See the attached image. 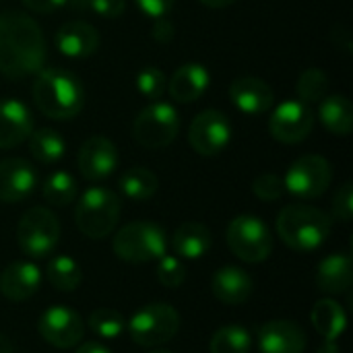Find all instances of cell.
<instances>
[{
    "label": "cell",
    "instance_id": "obj_1",
    "mask_svg": "<svg viewBox=\"0 0 353 353\" xmlns=\"http://www.w3.org/2000/svg\"><path fill=\"white\" fill-rule=\"evenodd\" d=\"M46 37L37 21L21 10L0 12V74L23 79L46 64Z\"/></svg>",
    "mask_w": 353,
    "mask_h": 353
},
{
    "label": "cell",
    "instance_id": "obj_2",
    "mask_svg": "<svg viewBox=\"0 0 353 353\" xmlns=\"http://www.w3.org/2000/svg\"><path fill=\"white\" fill-rule=\"evenodd\" d=\"M31 93L37 110L50 120H70L85 105V87L66 68H41L35 74Z\"/></svg>",
    "mask_w": 353,
    "mask_h": 353
},
{
    "label": "cell",
    "instance_id": "obj_3",
    "mask_svg": "<svg viewBox=\"0 0 353 353\" xmlns=\"http://www.w3.org/2000/svg\"><path fill=\"white\" fill-rule=\"evenodd\" d=\"M275 228L285 246L296 252H312L331 236L333 217L312 205L294 203L279 211Z\"/></svg>",
    "mask_w": 353,
    "mask_h": 353
},
{
    "label": "cell",
    "instance_id": "obj_4",
    "mask_svg": "<svg viewBox=\"0 0 353 353\" xmlns=\"http://www.w3.org/2000/svg\"><path fill=\"white\" fill-rule=\"evenodd\" d=\"M122 203L116 192L103 186H93L81 194L74 207V223L79 232L91 240L110 236L120 219Z\"/></svg>",
    "mask_w": 353,
    "mask_h": 353
},
{
    "label": "cell",
    "instance_id": "obj_5",
    "mask_svg": "<svg viewBox=\"0 0 353 353\" xmlns=\"http://www.w3.org/2000/svg\"><path fill=\"white\" fill-rule=\"evenodd\" d=\"M112 248L120 261L132 265L153 263L168 252V236L153 221H132L116 232Z\"/></svg>",
    "mask_w": 353,
    "mask_h": 353
},
{
    "label": "cell",
    "instance_id": "obj_6",
    "mask_svg": "<svg viewBox=\"0 0 353 353\" xmlns=\"http://www.w3.org/2000/svg\"><path fill=\"white\" fill-rule=\"evenodd\" d=\"M180 331V314L165 302L143 306L128 321L130 339L141 347H159L176 337Z\"/></svg>",
    "mask_w": 353,
    "mask_h": 353
},
{
    "label": "cell",
    "instance_id": "obj_7",
    "mask_svg": "<svg viewBox=\"0 0 353 353\" xmlns=\"http://www.w3.org/2000/svg\"><path fill=\"white\" fill-rule=\"evenodd\" d=\"M60 242V221L46 207L27 209L17 225V244L29 259L50 256Z\"/></svg>",
    "mask_w": 353,
    "mask_h": 353
},
{
    "label": "cell",
    "instance_id": "obj_8",
    "mask_svg": "<svg viewBox=\"0 0 353 353\" xmlns=\"http://www.w3.org/2000/svg\"><path fill=\"white\" fill-rule=\"evenodd\" d=\"M180 132V116L168 101H151L132 122V137L145 149H165Z\"/></svg>",
    "mask_w": 353,
    "mask_h": 353
},
{
    "label": "cell",
    "instance_id": "obj_9",
    "mask_svg": "<svg viewBox=\"0 0 353 353\" xmlns=\"http://www.w3.org/2000/svg\"><path fill=\"white\" fill-rule=\"evenodd\" d=\"M225 240L230 250L244 263H265L273 252V236L267 223L254 215H238L230 221Z\"/></svg>",
    "mask_w": 353,
    "mask_h": 353
},
{
    "label": "cell",
    "instance_id": "obj_10",
    "mask_svg": "<svg viewBox=\"0 0 353 353\" xmlns=\"http://www.w3.org/2000/svg\"><path fill=\"white\" fill-rule=\"evenodd\" d=\"M333 180V168L323 155L298 157L283 176V188L296 199L312 201L325 194Z\"/></svg>",
    "mask_w": 353,
    "mask_h": 353
},
{
    "label": "cell",
    "instance_id": "obj_11",
    "mask_svg": "<svg viewBox=\"0 0 353 353\" xmlns=\"http://www.w3.org/2000/svg\"><path fill=\"white\" fill-rule=\"evenodd\" d=\"M232 141V122L219 110L199 112L188 126V143L203 157H215Z\"/></svg>",
    "mask_w": 353,
    "mask_h": 353
},
{
    "label": "cell",
    "instance_id": "obj_12",
    "mask_svg": "<svg viewBox=\"0 0 353 353\" xmlns=\"http://www.w3.org/2000/svg\"><path fill=\"white\" fill-rule=\"evenodd\" d=\"M316 116L308 103L300 99H288L279 103L269 118V132L275 141L285 145H298L310 137Z\"/></svg>",
    "mask_w": 353,
    "mask_h": 353
},
{
    "label": "cell",
    "instance_id": "obj_13",
    "mask_svg": "<svg viewBox=\"0 0 353 353\" xmlns=\"http://www.w3.org/2000/svg\"><path fill=\"white\" fill-rule=\"evenodd\" d=\"M37 331L46 343L58 350H70L85 337V323L72 308L64 304L50 306L37 321Z\"/></svg>",
    "mask_w": 353,
    "mask_h": 353
},
{
    "label": "cell",
    "instance_id": "obj_14",
    "mask_svg": "<svg viewBox=\"0 0 353 353\" xmlns=\"http://www.w3.org/2000/svg\"><path fill=\"white\" fill-rule=\"evenodd\" d=\"M118 147L103 134H93L83 141L77 153V165L85 180L101 182L110 178L118 168Z\"/></svg>",
    "mask_w": 353,
    "mask_h": 353
},
{
    "label": "cell",
    "instance_id": "obj_15",
    "mask_svg": "<svg viewBox=\"0 0 353 353\" xmlns=\"http://www.w3.org/2000/svg\"><path fill=\"white\" fill-rule=\"evenodd\" d=\"M37 188V172L23 157L0 161V203H21Z\"/></svg>",
    "mask_w": 353,
    "mask_h": 353
},
{
    "label": "cell",
    "instance_id": "obj_16",
    "mask_svg": "<svg viewBox=\"0 0 353 353\" xmlns=\"http://www.w3.org/2000/svg\"><path fill=\"white\" fill-rule=\"evenodd\" d=\"M256 343L261 353H304L306 331L296 321H269L259 329Z\"/></svg>",
    "mask_w": 353,
    "mask_h": 353
},
{
    "label": "cell",
    "instance_id": "obj_17",
    "mask_svg": "<svg viewBox=\"0 0 353 353\" xmlns=\"http://www.w3.org/2000/svg\"><path fill=\"white\" fill-rule=\"evenodd\" d=\"M232 103L246 116H259L271 110L275 95L267 81L259 77H240L230 85Z\"/></svg>",
    "mask_w": 353,
    "mask_h": 353
},
{
    "label": "cell",
    "instance_id": "obj_18",
    "mask_svg": "<svg viewBox=\"0 0 353 353\" xmlns=\"http://www.w3.org/2000/svg\"><path fill=\"white\" fill-rule=\"evenodd\" d=\"M33 128V116L23 101L14 97L0 99V149L19 147L29 139Z\"/></svg>",
    "mask_w": 353,
    "mask_h": 353
},
{
    "label": "cell",
    "instance_id": "obj_19",
    "mask_svg": "<svg viewBox=\"0 0 353 353\" xmlns=\"http://www.w3.org/2000/svg\"><path fill=\"white\" fill-rule=\"evenodd\" d=\"M58 52L66 58H89L99 48V33L87 21H68L54 35Z\"/></svg>",
    "mask_w": 353,
    "mask_h": 353
},
{
    "label": "cell",
    "instance_id": "obj_20",
    "mask_svg": "<svg viewBox=\"0 0 353 353\" xmlns=\"http://www.w3.org/2000/svg\"><path fill=\"white\" fill-rule=\"evenodd\" d=\"M41 285V271L31 261L10 263L0 273V294L10 302H23L37 294Z\"/></svg>",
    "mask_w": 353,
    "mask_h": 353
},
{
    "label": "cell",
    "instance_id": "obj_21",
    "mask_svg": "<svg viewBox=\"0 0 353 353\" xmlns=\"http://www.w3.org/2000/svg\"><path fill=\"white\" fill-rule=\"evenodd\" d=\"M209 70L199 62H186L168 79V93L178 103H194L209 89Z\"/></svg>",
    "mask_w": 353,
    "mask_h": 353
},
{
    "label": "cell",
    "instance_id": "obj_22",
    "mask_svg": "<svg viewBox=\"0 0 353 353\" xmlns=\"http://www.w3.org/2000/svg\"><path fill=\"white\" fill-rule=\"evenodd\" d=\"M211 290L219 302L228 306H240L250 300L254 292V281L248 271L240 267H223L213 275Z\"/></svg>",
    "mask_w": 353,
    "mask_h": 353
},
{
    "label": "cell",
    "instance_id": "obj_23",
    "mask_svg": "<svg viewBox=\"0 0 353 353\" xmlns=\"http://www.w3.org/2000/svg\"><path fill=\"white\" fill-rule=\"evenodd\" d=\"M353 283V263L347 252L325 256L316 267V285L331 296L343 294Z\"/></svg>",
    "mask_w": 353,
    "mask_h": 353
},
{
    "label": "cell",
    "instance_id": "obj_24",
    "mask_svg": "<svg viewBox=\"0 0 353 353\" xmlns=\"http://www.w3.org/2000/svg\"><path fill=\"white\" fill-rule=\"evenodd\" d=\"M211 244H213L211 230L199 221L182 223L172 236V248H174L176 256H180L184 261H199L201 256H205L209 252Z\"/></svg>",
    "mask_w": 353,
    "mask_h": 353
},
{
    "label": "cell",
    "instance_id": "obj_25",
    "mask_svg": "<svg viewBox=\"0 0 353 353\" xmlns=\"http://www.w3.org/2000/svg\"><path fill=\"white\" fill-rule=\"evenodd\" d=\"M310 319H312L314 331L325 341H337L347 327V314L343 306L333 298L319 300L310 312Z\"/></svg>",
    "mask_w": 353,
    "mask_h": 353
},
{
    "label": "cell",
    "instance_id": "obj_26",
    "mask_svg": "<svg viewBox=\"0 0 353 353\" xmlns=\"http://www.w3.org/2000/svg\"><path fill=\"white\" fill-rule=\"evenodd\" d=\"M319 116L335 137H347L353 128V105L347 95H327L319 101Z\"/></svg>",
    "mask_w": 353,
    "mask_h": 353
},
{
    "label": "cell",
    "instance_id": "obj_27",
    "mask_svg": "<svg viewBox=\"0 0 353 353\" xmlns=\"http://www.w3.org/2000/svg\"><path fill=\"white\" fill-rule=\"evenodd\" d=\"M29 153L31 157L41 163V165H54L58 163L64 153H66V143L60 137V132L52 130V128H33V132L29 134Z\"/></svg>",
    "mask_w": 353,
    "mask_h": 353
},
{
    "label": "cell",
    "instance_id": "obj_28",
    "mask_svg": "<svg viewBox=\"0 0 353 353\" xmlns=\"http://www.w3.org/2000/svg\"><path fill=\"white\" fill-rule=\"evenodd\" d=\"M122 194L130 201H149L151 196H155L157 188H159V180L155 176V172H151L149 168L143 165H134L128 168L118 182Z\"/></svg>",
    "mask_w": 353,
    "mask_h": 353
},
{
    "label": "cell",
    "instance_id": "obj_29",
    "mask_svg": "<svg viewBox=\"0 0 353 353\" xmlns=\"http://www.w3.org/2000/svg\"><path fill=\"white\" fill-rule=\"evenodd\" d=\"M48 281L52 288H56L62 294H70L74 290H79L81 281H83V271L79 267V263L66 254H58L48 263L46 269Z\"/></svg>",
    "mask_w": 353,
    "mask_h": 353
},
{
    "label": "cell",
    "instance_id": "obj_30",
    "mask_svg": "<svg viewBox=\"0 0 353 353\" xmlns=\"http://www.w3.org/2000/svg\"><path fill=\"white\" fill-rule=\"evenodd\" d=\"M209 350L211 353H250L252 337L242 325H225L213 333Z\"/></svg>",
    "mask_w": 353,
    "mask_h": 353
},
{
    "label": "cell",
    "instance_id": "obj_31",
    "mask_svg": "<svg viewBox=\"0 0 353 353\" xmlns=\"http://www.w3.org/2000/svg\"><path fill=\"white\" fill-rule=\"evenodd\" d=\"M41 194L46 203L52 207H68L77 199V182L64 170L54 172L41 184Z\"/></svg>",
    "mask_w": 353,
    "mask_h": 353
},
{
    "label": "cell",
    "instance_id": "obj_32",
    "mask_svg": "<svg viewBox=\"0 0 353 353\" xmlns=\"http://www.w3.org/2000/svg\"><path fill=\"white\" fill-rule=\"evenodd\" d=\"M329 74L321 68H306L300 77H298V83H296V93H298V99L304 101V103H316L321 101L323 97H327L329 93Z\"/></svg>",
    "mask_w": 353,
    "mask_h": 353
},
{
    "label": "cell",
    "instance_id": "obj_33",
    "mask_svg": "<svg viewBox=\"0 0 353 353\" xmlns=\"http://www.w3.org/2000/svg\"><path fill=\"white\" fill-rule=\"evenodd\" d=\"M89 329L99 337V339H118L124 329H126V321L118 310L112 308H97L89 314Z\"/></svg>",
    "mask_w": 353,
    "mask_h": 353
},
{
    "label": "cell",
    "instance_id": "obj_34",
    "mask_svg": "<svg viewBox=\"0 0 353 353\" xmlns=\"http://www.w3.org/2000/svg\"><path fill=\"white\" fill-rule=\"evenodd\" d=\"M137 91L151 101H159L168 91V77L155 66H145L137 74Z\"/></svg>",
    "mask_w": 353,
    "mask_h": 353
},
{
    "label": "cell",
    "instance_id": "obj_35",
    "mask_svg": "<svg viewBox=\"0 0 353 353\" xmlns=\"http://www.w3.org/2000/svg\"><path fill=\"white\" fill-rule=\"evenodd\" d=\"M186 265L182 263L180 256H172V254H163L159 261H157V269H155V275H157V281L168 288V290H176L180 288L184 281H186Z\"/></svg>",
    "mask_w": 353,
    "mask_h": 353
},
{
    "label": "cell",
    "instance_id": "obj_36",
    "mask_svg": "<svg viewBox=\"0 0 353 353\" xmlns=\"http://www.w3.org/2000/svg\"><path fill=\"white\" fill-rule=\"evenodd\" d=\"M68 4L81 10H91L101 19H118L126 10V0H68Z\"/></svg>",
    "mask_w": 353,
    "mask_h": 353
},
{
    "label": "cell",
    "instance_id": "obj_37",
    "mask_svg": "<svg viewBox=\"0 0 353 353\" xmlns=\"http://www.w3.org/2000/svg\"><path fill=\"white\" fill-rule=\"evenodd\" d=\"M252 192L265 201V203H273V201H279L285 192L283 188V178H279L277 174H261L254 178L252 182Z\"/></svg>",
    "mask_w": 353,
    "mask_h": 353
},
{
    "label": "cell",
    "instance_id": "obj_38",
    "mask_svg": "<svg viewBox=\"0 0 353 353\" xmlns=\"http://www.w3.org/2000/svg\"><path fill=\"white\" fill-rule=\"evenodd\" d=\"M333 215L347 223L353 217V186L352 182H345L337 188L335 196H333Z\"/></svg>",
    "mask_w": 353,
    "mask_h": 353
},
{
    "label": "cell",
    "instance_id": "obj_39",
    "mask_svg": "<svg viewBox=\"0 0 353 353\" xmlns=\"http://www.w3.org/2000/svg\"><path fill=\"white\" fill-rule=\"evenodd\" d=\"M174 2L176 0H134V4H137V8L145 14V17H149V19H163V17H168L170 14V10L174 8Z\"/></svg>",
    "mask_w": 353,
    "mask_h": 353
},
{
    "label": "cell",
    "instance_id": "obj_40",
    "mask_svg": "<svg viewBox=\"0 0 353 353\" xmlns=\"http://www.w3.org/2000/svg\"><path fill=\"white\" fill-rule=\"evenodd\" d=\"M151 35L159 43H170L174 39V23L168 17L155 19L153 21V27H151Z\"/></svg>",
    "mask_w": 353,
    "mask_h": 353
},
{
    "label": "cell",
    "instance_id": "obj_41",
    "mask_svg": "<svg viewBox=\"0 0 353 353\" xmlns=\"http://www.w3.org/2000/svg\"><path fill=\"white\" fill-rule=\"evenodd\" d=\"M21 2L29 10L41 12V14H50V12H54V10H58V8H62V6L68 4V0H21Z\"/></svg>",
    "mask_w": 353,
    "mask_h": 353
},
{
    "label": "cell",
    "instance_id": "obj_42",
    "mask_svg": "<svg viewBox=\"0 0 353 353\" xmlns=\"http://www.w3.org/2000/svg\"><path fill=\"white\" fill-rule=\"evenodd\" d=\"M74 353H112L105 345L97 343V341H87V343H81L79 350Z\"/></svg>",
    "mask_w": 353,
    "mask_h": 353
},
{
    "label": "cell",
    "instance_id": "obj_43",
    "mask_svg": "<svg viewBox=\"0 0 353 353\" xmlns=\"http://www.w3.org/2000/svg\"><path fill=\"white\" fill-rule=\"evenodd\" d=\"M201 4H205V6H209V8H228V6H232L236 0H199Z\"/></svg>",
    "mask_w": 353,
    "mask_h": 353
},
{
    "label": "cell",
    "instance_id": "obj_44",
    "mask_svg": "<svg viewBox=\"0 0 353 353\" xmlns=\"http://www.w3.org/2000/svg\"><path fill=\"white\" fill-rule=\"evenodd\" d=\"M319 353H341V352H339L337 341H325V343L319 347Z\"/></svg>",
    "mask_w": 353,
    "mask_h": 353
},
{
    "label": "cell",
    "instance_id": "obj_45",
    "mask_svg": "<svg viewBox=\"0 0 353 353\" xmlns=\"http://www.w3.org/2000/svg\"><path fill=\"white\" fill-rule=\"evenodd\" d=\"M0 353H12V343L6 335L0 333Z\"/></svg>",
    "mask_w": 353,
    "mask_h": 353
},
{
    "label": "cell",
    "instance_id": "obj_46",
    "mask_svg": "<svg viewBox=\"0 0 353 353\" xmlns=\"http://www.w3.org/2000/svg\"><path fill=\"white\" fill-rule=\"evenodd\" d=\"M149 353H172V352H168V350H155V352H149Z\"/></svg>",
    "mask_w": 353,
    "mask_h": 353
}]
</instances>
